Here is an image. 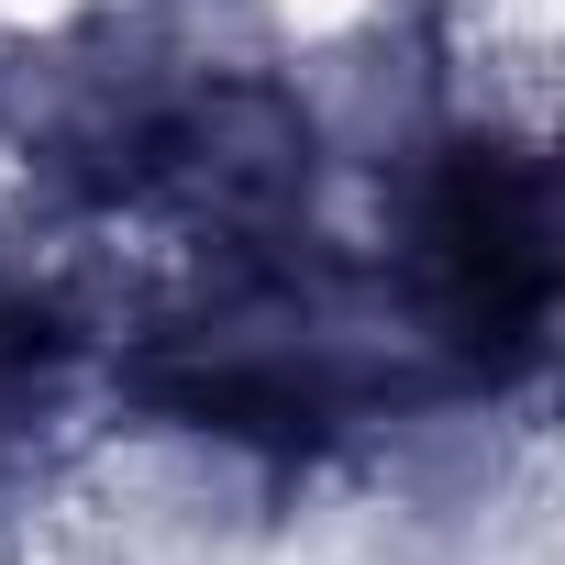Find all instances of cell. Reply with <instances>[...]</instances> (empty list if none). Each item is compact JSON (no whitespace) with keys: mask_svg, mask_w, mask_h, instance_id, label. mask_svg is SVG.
Wrapping results in <instances>:
<instances>
[{"mask_svg":"<svg viewBox=\"0 0 565 565\" xmlns=\"http://www.w3.org/2000/svg\"><path fill=\"white\" fill-rule=\"evenodd\" d=\"M433 266H444V311L466 333L477 366H521L543 344V300H554V255H543V189L521 156L466 145L444 167L433 200Z\"/></svg>","mask_w":565,"mask_h":565,"instance_id":"6da1fadb","label":"cell"}]
</instances>
